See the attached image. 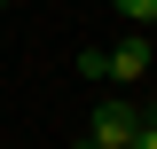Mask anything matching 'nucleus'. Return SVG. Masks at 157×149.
<instances>
[{
  "label": "nucleus",
  "mask_w": 157,
  "mask_h": 149,
  "mask_svg": "<svg viewBox=\"0 0 157 149\" xmlns=\"http://www.w3.org/2000/svg\"><path fill=\"white\" fill-rule=\"evenodd\" d=\"M141 126H157V102H141Z\"/></svg>",
  "instance_id": "nucleus-5"
},
{
  "label": "nucleus",
  "mask_w": 157,
  "mask_h": 149,
  "mask_svg": "<svg viewBox=\"0 0 157 149\" xmlns=\"http://www.w3.org/2000/svg\"><path fill=\"white\" fill-rule=\"evenodd\" d=\"M78 149H110V141H86V133H78Z\"/></svg>",
  "instance_id": "nucleus-6"
},
{
  "label": "nucleus",
  "mask_w": 157,
  "mask_h": 149,
  "mask_svg": "<svg viewBox=\"0 0 157 149\" xmlns=\"http://www.w3.org/2000/svg\"><path fill=\"white\" fill-rule=\"evenodd\" d=\"M149 63H157V39H149V32H126L118 47H102V78H110V86H126V78H141Z\"/></svg>",
  "instance_id": "nucleus-2"
},
{
  "label": "nucleus",
  "mask_w": 157,
  "mask_h": 149,
  "mask_svg": "<svg viewBox=\"0 0 157 149\" xmlns=\"http://www.w3.org/2000/svg\"><path fill=\"white\" fill-rule=\"evenodd\" d=\"M0 8H8V0H0Z\"/></svg>",
  "instance_id": "nucleus-7"
},
{
  "label": "nucleus",
  "mask_w": 157,
  "mask_h": 149,
  "mask_svg": "<svg viewBox=\"0 0 157 149\" xmlns=\"http://www.w3.org/2000/svg\"><path fill=\"white\" fill-rule=\"evenodd\" d=\"M126 149H157V126H141V133H134V141H126Z\"/></svg>",
  "instance_id": "nucleus-4"
},
{
  "label": "nucleus",
  "mask_w": 157,
  "mask_h": 149,
  "mask_svg": "<svg viewBox=\"0 0 157 149\" xmlns=\"http://www.w3.org/2000/svg\"><path fill=\"white\" fill-rule=\"evenodd\" d=\"M110 8L134 24V32H149V24H157V0H110Z\"/></svg>",
  "instance_id": "nucleus-3"
},
{
  "label": "nucleus",
  "mask_w": 157,
  "mask_h": 149,
  "mask_svg": "<svg viewBox=\"0 0 157 149\" xmlns=\"http://www.w3.org/2000/svg\"><path fill=\"white\" fill-rule=\"evenodd\" d=\"M134 133H141V102H126V94H110V102H94V110H86V141L126 149Z\"/></svg>",
  "instance_id": "nucleus-1"
}]
</instances>
